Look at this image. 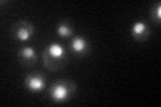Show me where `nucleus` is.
Returning <instances> with one entry per match:
<instances>
[{
    "instance_id": "obj_1",
    "label": "nucleus",
    "mask_w": 161,
    "mask_h": 107,
    "mask_svg": "<svg viewBox=\"0 0 161 107\" xmlns=\"http://www.w3.org/2000/svg\"><path fill=\"white\" fill-rule=\"evenodd\" d=\"M66 62V52L62 45L51 44L43 52V63L48 70H59Z\"/></svg>"
},
{
    "instance_id": "obj_2",
    "label": "nucleus",
    "mask_w": 161,
    "mask_h": 107,
    "mask_svg": "<svg viewBox=\"0 0 161 107\" xmlns=\"http://www.w3.org/2000/svg\"><path fill=\"white\" fill-rule=\"evenodd\" d=\"M75 91V84L70 80H60V82L55 83L51 88V96L55 102H64L69 98H71V95Z\"/></svg>"
},
{
    "instance_id": "obj_3",
    "label": "nucleus",
    "mask_w": 161,
    "mask_h": 107,
    "mask_svg": "<svg viewBox=\"0 0 161 107\" xmlns=\"http://www.w3.org/2000/svg\"><path fill=\"white\" fill-rule=\"evenodd\" d=\"M11 31L14 38H16L18 40H22V42H26V40H28L32 36L34 27L31 23L26 22V20H19V22H15L12 24Z\"/></svg>"
},
{
    "instance_id": "obj_4",
    "label": "nucleus",
    "mask_w": 161,
    "mask_h": 107,
    "mask_svg": "<svg viewBox=\"0 0 161 107\" xmlns=\"http://www.w3.org/2000/svg\"><path fill=\"white\" fill-rule=\"evenodd\" d=\"M24 83H26L27 88L31 90V91H40L44 88V79L42 75H38V74H34V75H28L26 80H24Z\"/></svg>"
},
{
    "instance_id": "obj_5",
    "label": "nucleus",
    "mask_w": 161,
    "mask_h": 107,
    "mask_svg": "<svg viewBox=\"0 0 161 107\" xmlns=\"http://www.w3.org/2000/svg\"><path fill=\"white\" fill-rule=\"evenodd\" d=\"M132 35L136 40H138V42H144V40H147L148 36H149V29H148V25L144 24V23H136L133 27H132Z\"/></svg>"
},
{
    "instance_id": "obj_6",
    "label": "nucleus",
    "mask_w": 161,
    "mask_h": 107,
    "mask_svg": "<svg viewBox=\"0 0 161 107\" xmlns=\"http://www.w3.org/2000/svg\"><path fill=\"white\" fill-rule=\"evenodd\" d=\"M20 63H23L24 66H31L35 63L36 60V55H35V51L31 47H23L19 51L18 54Z\"/></svg>"
},
{
    "instance_id": "obj_7",
    "label": "nucleus",
    "mask_w": 161,
    "mask_h": 107,
    "mask_svg": "<svg viewBox=\"0 0 161 107\" xmlns=\"http://www.w3.org/2000/svg\"><path fill=\"white\" fill-rule=\"evenodd\" d=\"M71 47H73V51L77 54H83L86 52L87 48H89V44L83 38H75L71 43Z\"/></svg>"
},
{
    "instance_id": "obj_8",
    "label": "nucleus",
    "mask_w": 161,
    "mask_h": 107,
    "mask_svg": "<svg viewBox=\"0 0 161 107\" xmlns=\"http://www.w3.org/2000/svg\"><path fill=\"white\" fill-rule=\"evenodd\" d=\"M73 34V29L71 27L67 24V23H62L58 25V35L59 36H63V38H67Z\"/></svg>"
},
{
    "instance_id": "obj_9",
    "label": "nucleus",
    "mask_w": 161,
    "mask_h": 107,
    "mask_svg": "<svg viewBox=\"0 0 161 107\" xmlns=\"http://www.w3.org/2000/svg\"><path fill=\"white\" fill-rule=\"evenodd\" d=\"M150 18H152L153 20H157V22L161 19V6H160V3L154 4V6L152 7V11H150Z\"/></svg>"
}]
</instances>
